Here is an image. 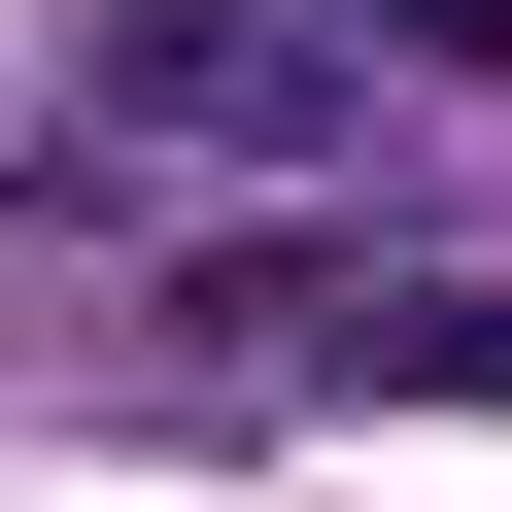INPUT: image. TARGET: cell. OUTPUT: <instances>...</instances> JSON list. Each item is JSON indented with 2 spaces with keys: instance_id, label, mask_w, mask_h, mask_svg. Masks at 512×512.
I'll return each instance as SVG.
<instances>
[{
  "instance_id": "1",
  "label": "cell",
  "mask_w": 512,
  "mask_h": 512,
  "mask_svg": "<svg viewBox=\"0 0 512 512\" xmlns=\"http://www.w3.org/2000/svg\"><path fill=\"white\" fill-rule=\"evenodd\" d=\"M239 376H376V410H512V274H376V239H205Z\"/></svg>"
},
{
  "instance_id": "2",
  "label": "cell",
  "mask_w": 512,
  "mask_h": 512,
  "mask_svg": "<svg viewBox=\"0 0 512 512\" xmlns=\"http://www.w3.org/2000/svg\"><path fill=\"white\" fill-rule=\"evenodd\" d=\"M103 103L205 137V171H342V137H376V69L308 35V0H103Z\"/></svg>"
},
{
  "instance_id": "3",
  "label": "cell",
  "mask_w": 512,
  "mask_h": 512,
  "mask_svg": "<svg viewBox=\"0 0 512 512\" xmlns=\"http://www.w3.org/2000/svg\"><path fill=\"white\" fill-rule=\"evenodd\" d=\"M308 35H342V69L410 103V69H512V0H308Z\"/></svg>"
}]
</instances>
